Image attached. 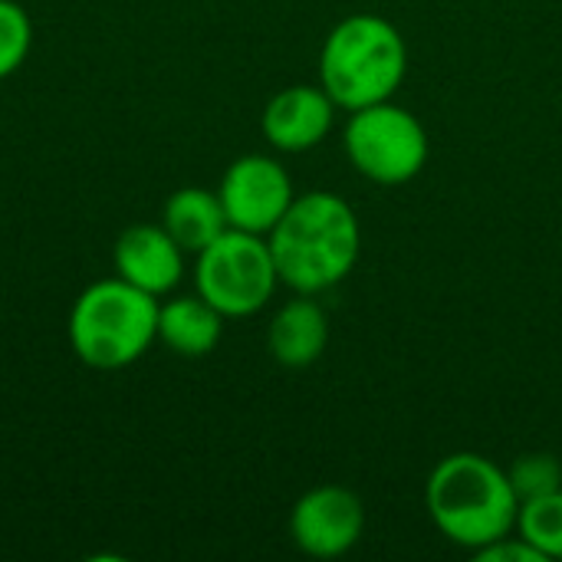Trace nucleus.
Returning a JSON list of instances; mask_svg holds the SVG:
<instances>
[{
	"instance_id": "obj_1",
	"label": "nucleus",
	"mask_w": 562,
	"mask_h": 562,
	"mask_svg": "<svg viewBox=\"0 0 562 562\" xmlns=\"http://www.w3.org/2000/svg\"><path fill=\"white\" fill-rule=\"evenodd\" d=\"M280 283L316 296L339 286L359 263L362 227L352 204L333 191L296 194L280 224L267 234Z\"/></svg>"
},
{
	"instance_id": "obj_2",
	"label": "nucleus",
	"mask_w": 562,
	"mask_h": 562,
	"mask_svg": "<svg viewBox=\"0 0 562 562\" xmlns=\"http://www.w3.org/2000/svg\"><path fill=\"white\" fill-rule=\"evenodd\" d=\"M431 524L471 553L517 530L520 501L510 474L484 454L458 451L435 464L425 487Z\"/></svg>"
},
{
	"instance_id": "obj_3",
	"label": "nucleus",
	"mask_w": 562,
	"mask_h": 562,
	"mask_svg": "<svg viewBox=\"0 0 562 562\" xmlns=\"http://www.w3.org/2000/svg\"><path fill=\"white\" fill-rule=\"evenodd\" d=\"M408 76V43L402 30L379 13L339 20L319 53V86L346 109H366L392 99Z\"/></svg>"
},
{
	"instance_id": "obj_4",
	"label": "nucleus",
	"mask_w": 562,
	"mask_h": 562,
	"mask_svg": "<svg viewBox=\"0 0 562 562\" xmlns=\"http://www.w3.org/2000/svg\"><path fill=\"white\" fill-rule=\"evenodd\" d=\"M158 303L122 277L89 283L69 310V346L76 359L99 372L138 362L158 342Z\"/></svg>"
},
{
	"instance_id": "obj_5",
	"label": "nucleus",
	"mask_w": 562,
	"mask_h": 562,
	"mask_svg": "<svg viewBox=\"0 0 562 562\" xmlns=\"http://www.w3.org/2000/svg\"><path fill=\"white\" fill-rule=\"evenodd\" d=\"M280 286V273L263 234L227 227L214 244L194 254V293L224 319L260 313Z\"/></svg>"
},
{
	"instance_id": "obj_6",
	"label": "nucleus",
	"mask_w": 562,
	"mask_h": 562,
	"mask_svg": "<svg viewBox=\"0 0 562 562\" xmlns=\"http://www.w3.org/2000/svg\"><path fill=\"white\" fill-rule=\"evenodd\" d=\"M342 148L362 178L385 188L418 178L431 155L428 132L418 115L392 99L349 112Z\"/></svg>"
},
{
	"instance_id": "obj_7",
	"label": "nucleus",
	"mask_w": 562,
	"mask_h": 562,
	"mask_svg": "<svg viewBox=\"0 0 562 562\" xmlns=\"http://www.w3.org/2000/svg\"><path fill=\"white\" fill-rule=\"evenodd\" d=\"M217 198L224 204L231 227L267 237L293 204L296 191L286 168L277 158L254 151L227 165Z\"/></svg>"
},
{
	"instance_id": "obj_8",
	"label": "nucleus",
	"mask_w": 562,
	"mask_h": 562,
	"mask_svg": "<svg viewBox=\"0 0 562 562\" xmlns=\"http://www.w3.org/2000/svg\"><path fill=\"white\" fill-rule=\"evenodd\" d=\"M366 530V507L359 494L342 484H323L306 491L290 510V537L296 550L313 560L346 557Z\"/></svg>"
},
{
	"instance_id": "obj_9",
	"label": "nucleus",
	"mask_w": 562,
	"mask_h": 562,
	"mask_svg": "<svg viewBox=\"0 0 562 562\" xmlns=\"http://www.w3.org/2000/svg\"><path fill=\"white\" fill-rule=\"evenodd\" d=\"M184 250L161 224H132L119 234L112 247L115 277L132 283L135 290L161 300L178 290L184 277Z\"/></svg>"
},
{
	"instance_id": "obj_10",
	"label": "nucleus",
	"mask_w": 562,
	"mask_h": 562,
	"mask_svg": "<svg viewBox=\"0 0 562 562\" xmlns=\"http://www.w3.org/2000/svg\"><path fill=\"white\" fill-rule=\"evenodd\" d=\"M336 102L323 86H286L280 89L260 115V132L277 151H310L316 148L336 122Z\"/></svg>"
},
{
	"instance_id": "obj_11",
	"label": "nucleus",
	"mask_w": 562,
	"mask_h": 562,
	"mask_svg": "<svg viewBox=\"0 0 562 562\" xmlns=\"http://www.w3.org/2000/svg\"><path fill=\"white\" fill-rule=\"evenodd\" d=\"M326 346H329V316L306 293H296V300L283 303L270 319L267 349L283 369H306L319 362Z\"/></svg>"
},
{
	"instance_id": "obj_12",
	"label": "nucleus",
	"mask_w": 562,
	"mask_h": 562,
	"mask_svg": "<svg viewBox=\"0 0 562 562\" xmlns=\"http://www.w3.org/2000/svg\"><path fill=\"white\" fill-rule=\"evenodd\" d=\"M224 333V313L204 296H171L158 303V342L181 359H204L217 349Z\"/></svg>"
},
{
	"instance_id": "obj_13",
	"label": "nucleus",
	"mask_w": 562,
	"mask_h": 562,
	"mask_svg": "<svg viewBox=\"0 0 562 562\" xmlns=\"http://www.w3.org/2000/svg\"><path fill=\"white\" fill-rule=\"evenodd\" d=\"M161 227L175 237V244L184 254H201L207 244H214L231 224L224 214V204L217 191L207 188H178L161 211Z\"/></svg>"
},
{
	"instance_id": "obj_14",
	"label": "nucleus",
	"mask_w": 562,
	"mask_h": 562,
	"mask_svg": "<svg viewBox=\"0 0 562 562\" xmlns=\"http://www.w3.org/2000/svg\"><path fill=\"white\" fill-rule=\"evenodd\" d=\"M517 533L533 543L547 560H562V487L520 504Z\"/></svg>"
},
{
	"instance_id": "obj_15",
	"label": "nucleus",
	"mask_w": 562,
	"mask_h": 562,
	"mask_svg": "<svg viewBox=\"0 0 562 562\" xmlns=\"http://www.w3.org/2000/svg\"><path fill=\"white\" fill-rule=\"evenodd\" d=\"M33 46L30 13L16 0H0V79L13 76Z\"/></svg>"
},
{
	"instance_id": "obj_16",
	"label": "nucleus",
	"mask_w": 562,
	"mask_h": 562,
	"mask_svg": "<svg viewBox=\"0 0 562 562\" xmlns=\"http://www.w3.org/2000/svg\"><path fill=\"white\" fill-rule=\"evenodd\" d=\"M510 484L517 501H533L562 487V464L553 454H524L510 464Z\"/></svg>"
},
{
	"instance_id": "obj_17",
	"label": "nucleus",
	"mask_w": 562,
	"mask_h": 562,
	"mask_svg": "<svg viewBox=\"0 0 562 562\" xmlns=\"http://www.w3.org/2000/svg\"><path fill=\"white\" fill-rule=\"evenodd\" d=\"M474 560L477 562H550L533 543H527L517 530L514 533H507V537H501V540H494V543H487V547H481L477 553H474Z\"/></svg>"
}]
</instances>
